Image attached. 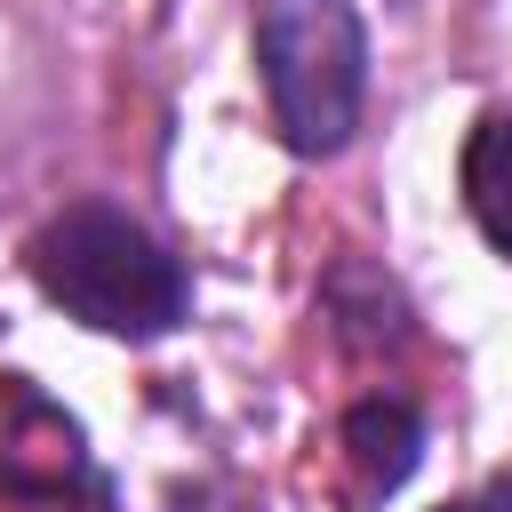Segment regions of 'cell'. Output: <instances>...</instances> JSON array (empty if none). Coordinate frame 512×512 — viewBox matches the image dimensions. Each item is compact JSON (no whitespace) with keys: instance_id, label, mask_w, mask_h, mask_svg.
I'll return each instance as SVG.
<instances>
[{"instance_id":"obj_1","label":"cell","mask_w":512,"mask_h":512,"mask_svg":"<svg viewBox=\"0 0 512 512\" xmlns=\"http://www.w3.org/2000/svg\"><path fill=\"white\" fill-rule=\"evenodd\" d=\"M24 264L48 288V304H64L96 336H168L184 320V304H192L184 264L136 216H120L104 200H80L56 224H40Z\"/></svg>"},{"instance_id":"obj_2","label":"cell","mask_w":512,"mask_h":512,"mask_svg":"<svg viewBox=\"0 0 512 512\" xmlns=\"http://www.w3.org/2000/svg\"><path fill=\"white\" fill-rule=\"evenodd\" d=\"M256 72L288 152L320 160L360 128L368 32L352 0H256Z\"/></svg>"},{"instance_id":"obj_3","label":"cell","mask_w":512,"mask_h":512,"mask_svg":"<svg viewBox=\"0 0 512 512\" xmlns=\"http://www.w3.org/2000/svg\"><path fill=\"white\" fill-rule=\"evenodd\" d=\"M456 184H464V208L488 232V248L512 256V104L504 112H480V128L464 136Z\"/></svg>"},{"instance_id":"obj_4","label":"cell","mask_w":512,"mask_h":512,"mask_svg":"<svg viewBox=\"0 0 512 512\" xmlns=\"http://www.w3.org/2000/svg\"><path fill=\"white\" fill-rule=\"evenodd\" d=\"M416 448H424V424H416L408 400H360V408L344 416V456L360 464V496L400 488L408 464H416Z\"/></svg>"},{"instance_id":"obj_5","label":"cell","mask_w":512,"mask_h":512,"mask_svg":"<svg viewBox=\"0 0 512 512\" xmlns=\"http://www.w3.org/2000/svg\"><path fill=\"white\" fill-rule=\"evenodd\" d=\"M440 512H512V472L488 480V488H472V496H456V504H440Z\"/></svg>"}]
</instances>
